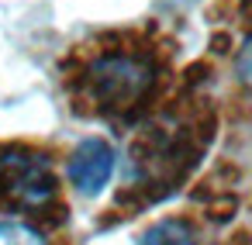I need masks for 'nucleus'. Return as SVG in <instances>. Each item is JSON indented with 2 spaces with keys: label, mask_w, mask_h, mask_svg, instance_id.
<instances>
[{
  "label": "nucleus",
  "mask_w": 252,
  "mask_h": 245,
  "mask_svg": "<svg viewBox=\"0 0 252 245\" xmlns=\"http://www.w3.org/2000/svg\"><path fill=\"white\" fill-rule=\"evenodd\" d=\"M0 190L18 204L38 207L56 197L59 183L45 155L35 152H4L0 155Z\"/></svg>",
  "instance_id": "2"
},
{
  "label": "nucleus",
  "mask_w": 252,
  "mask_h": 245,
  "mask_svg": "<svg viewBox=\"0 0 252 245\" xmlns=\"http://www.w3.org/2000/svg\"><path fill=\"white\" fill-rule=\"evenodd\" d=\"M87 76L100 107H131L152 87V66L131 56H104L90 66Z\"/></svg>",
  "instance_id": "1"
},
{
  "label": "nucleus",
  "mask_w": 252,
  "mask_h": 245,
  "mask_svg": "<svg viewBox=\"0 0 252 245\" xmlns=\"http://www.w3.org/2000/svg\"><path fill=\"white\" fill-rule=\"evenodd\" d=\"M114 169H118V149L97 135L76 142V149L66 159V176L83 197H97L111 183Z\"/></svg>",
  "instance_id": "3"
},
{
  "label": "nucleus",
  "mask_w": 252,
  "mask_h": 245,
  "mask_svg": "<svg viewBox=\"0 0 252 245\" xmlns=\"http://www.w3.org/2000/svg\"><path fill=\"white\" fill-rule=\"evenodd\" d=\"M0 245H49V242L28 221H0Z\"/></svg>",
  "instance_id": "5"
},
{
  "label": "nucleus",
  "mask_w": 252,
  "mask_h": 245,
  "mask_svg": "<svg viewBox=\"0 0 252 245\" xmlns=\"http://www.w3.org/2000/svg\"><path fill=\"white\" fill-rule=\"evenodd\" d=\"M138 245H197V238L183 221H156L152 228L142 231Z\"/></svg>",
  "instance_id": "4"
},
{
  "label": "nucleus",
  "mask_w": 252,
  "mask_h": 245,
  "mask_svg": "<svg viewBox=\"0 0 252 245\" xmlns=\"http://www.w3.org/2000/svg\"><path fill=\"white\" fill-rule=\"evenodd\" d=\"M235 73H238L242 83L252 87V38L242 45V52H238V59H235Z\"/></svg>",
  "instance_id": "6"
}]
</instances>
